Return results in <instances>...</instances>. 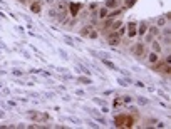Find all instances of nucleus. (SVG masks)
Listing matches in <instances>:
<instances>
[{
    "label": "nucleus",
    "mask_w": 171,
    "mask_h": 129,
    "mask_svg": "<svg viewBox=\"0 0 171 129\" xmlns=\"http://www.w3.org/2000/svg\"><path fill=\"white\" fill-rule=\"evenodd\" d=\"M161 35V29L156 27V25H148V30H146V35H144V42L149 44L153 39H158Z\"/></svg>",
    "instance_id": "nucleus-1"
},
{
    "label": "nucleus",
    "mask_w": 171,
    "mask_h": 129,
    "mask_svg": "<svg viewBox=\"0 0 171 129\" xmlns=\"http://www.w3.org/2000/svg\"><path fill=\"white\" fill-rule=\"evenodd\" d=\"M131 52L134 54L136 57H146V54H148V44L146 42H136L134 45H133V49H131Z\"/></svg>",
    "instance_id": "nucleus-2"
},
{
    "label": "nucleus",
    "mask_w": 171,
    "mask_h": 129,
    "mask_svg": "<svg viewBox=\"0 0 171 129\" xmlns=\"http://www.w3.org/2000/svg\"><path fill=\"white\" fill-rule=\"evenodd\" d=\"M106 39H107V44L112 45V47H116V45H121V42H123V37H119V34H118L116 30L107 32Z\"/></svg>",
    "instance_id": "nucleus-3"
},
{
    "label": "nucleus",
    "mask_w": 171,
    "mask_h": 129,
    "mask_svg": "<svg viewBox=\"0 0 171 129\" xmlns=\"http://www.w3.org/2000/svg\"><path fill=\"white\" fill-rule=\"evenodd\" d=\"M126 35H128V40L137 37V24L136 22H129L126 25Z\"/></svg>",
    "instance_id": "nucleus-4"
},
{
    "label": "nucleus",
    "mask_w": 171,
    "mask_h": 129,
    "mask_svg": "<svg viewBox=\"0 0 171 129\" xmlns=\"http://www.w3.org/2000/svg\"><path fill=\"white\" fill-rule=\"evenodd\" d=\"M29 9H30L32 14H40V12H42V5H40V2H39V0H34V2H30Z\"/></svg>",
    "instance_id": "nucleus-5"
},
{
    "label": "nucleus",
    "mask_w": 171,
    "mask_h": 129,
    "mask_svg": "<svg viewBox=\"0 0 171 129\" xmlns=\"http://www.w3.org/2000/svg\"><path fill=\"white\" fill-rule=\"evenodd\" d=\"M149 44H151V51H153V52L161 54V51H163V44L160 42V40H158V39H153Z\"/></svg>",
    "instance_id": "nucleus-6"
},
{
    "label": "nucleus",
    "mask_w": 171,
    "mask_h": 129,
    "mask_svg": "<svg viewBox=\"0 0 171 129\" xmlns=\"http://www.w3.org/2000/svg\"><path fill=\"white\" fill-rule=\"evenodd\" d=\"M119 5H121V0H106V2H104V7H106L107 10L118 9Z\"/></svg>",
    "instance_id": "nucleus-7"
},
{
    "label": "nucleus",
    "mask_w": 171,
    "mask_h": 129,
    "mask_svg": "<svg viewBox=\"0 0 171 129\" xmlns=\"http://www.w3.org/2000/svg\"><path fill=\"white\" fill-rule=\"evenodd\" d=\"M146 57H148V62H149V65H151V64H154V62H158V60L161 59V57H160V54H158V52H153V51L146 54Z\"/></svg>",
    "instance_id": "nucleus-8"
},
{
    "label": "nucleus",
    "mask_w": 171,
    "mask_h": 129,
    "mask_svg": "<svg viewBox=\"0 0 171 129\" xmlns=\"http://www.w3.org/2000/svg\"><path fill=\"white\" fill-rule=\"evenodd\" d=\"M126 118H128V114H119L118 118H114V124L118 127H123L126 124Z\"/></svg>",
    "instance_id": "nucleus-9"
},
{
    "label": "nucleus",
    "mask_w": 171,
    "mask_h": 129,
    "mask_svg": "<svg viewBox=\"0 0 171 129\" xmlns=\"http://www.w3.org/2000/svg\"><path fill=\"white\" fill-rule=\"evenodd\" d=\"M146 30H148V22H141L139 25H137V35L144 37L146 35Z\"/></svg>",
    "instance_id": "nucleus-10"
},
{
    "label": "nucleus",
    "mask_w": 171,
    "mask_h": 129,
    "mask_svg": "<svg viewBox=\"0 0 171 129\" xmlns=\"http://www.w3.org/2000/svg\"><path fill=\"white\" fill-rule=\"evenodd\" d=\"M107 14H109V10L106 9V7H97V19H106Z\"/></svg>",
    "instance_id": "nucleus-11"
},
{
    "label": "nucleus",
    "mask_w": 171,
    "mask_h": 129,
    "mask_svg": "<svg viewBox=\"0 0 171 129\" xmlns=\"http://www.w3.org/2000/svg\"><path fill=\"white\" fill-rule=\"evenodd\" d=\"M168 19H169V15H164V17H160L156 20V24H154V25L156 27H160V29H163L166 25V24H168Z\"/></svg>",
    "instance_id": "nucleus-12"
},
{
    "label": "nucleus",
    "mask_w": 171,
    "mask_h": 129,
    "mask_svg": "<svg viewBox=\"0 0 171 129\" xmlns=\"http://www.w3.org/2000/svg\"><path fill=\"white\" fill-rule=\"evenodd\" d=\"M92 25H91V24H89V25H84V27H82L81 29V32H79V34H81L82 37H89V34H91V32H92Z\"/></svg>",
    "instance_id": "nucleus-13"
},
{
    "label": "nucleus",
    "mask_w": 171,
    "mask_h": 129,
    "mask_svg": "<svg viewBox=\"0 0 171 129\" xmlns=\"http://www.w3.org/2000/svg\"><path fill=\"white\" fill-rule=\"evenodd\" d=\"M121 14H123V9H121V7H118V9H112V12H109V14H107V17L116 19V17H119Z\"/></svg>",
    "instance_id": "nucleus-14"
},
{
    "label": "nucleus",
    "mask_w": 171,
    "mask_h": 129,
    "mask_svg": "<svg viewBox=\"0 0 171 129\" xmlns=\"http://www.w3.org/2000/svg\"><path fill=\"white\" fill-rule=\"evenodd\" d=\"M79 10H81V3H70V14H72V17H76Z\"/></svg>",
    "instance_id": "nucleus-15"
},
{
    "label": "nucleus",
    "mask_w": 171,
    "mask_h": 129,
    "mask_svg": "<svg viewBox=\"0 0 171 129\" xmlns=\"http://www.w3.org/2000/svg\"><path fill=\"white\" fill-rule=\"evenodd\" d=\"M29 119L32 121H42V114H39V112H29Z\"/></svg>",
    "instance_id": "nucleus-16"
},
{
    "label": "nucleus",
    "mask_w": 171,
    "mask_h": 129,
    "mask_svg": "<svg viewBox=\"0 0 171 129\" xmlns=\"http://www.w3.org/2000/svg\"><path fill=\"white\" fill-rule=\"evenodd\" d=\"M57 10H59V12H65V10H67V3H65V2H59V3H57Z\"/></svg>",
    "instance_id": "nucleus-17"
},
{
    "label": "nucleus",
    "mask_w": 171,
    "mask_h": 129,
    "mask_svg": "<svg viewBox=\"0 0 171 129\" xmlns=\"http://www.w3.org/2000/svg\"><path fill=\"white\" fill-rule=\"evenodd\" d=\"M112 104H114V107H121V106L124 104V99H123V97H116Z\"/></svg>",
    "instance_id": "nucleus-18"
},
{
    "label": "nucleus",
    "mask_w": 171,
    "mask_h": 129,
    "mask_svg": "<svg viewBox=\"0 0 171 129\" xmlns=\"http://www.w3.org/2000/svg\"><path fill=\"white\" fill-rule=\"evenodd\" d=\"M134 2H136V0H124V9H131V7L133 5H134Z\"/></svg>",
    "instance_id": "nucleus-19"
},
{
    "label": "nucleus",
    "mask_w": 171,
    "mask_h": 129,
    "mask_svg": "<svg viewBox=\"0 0 171 129\" xmlns=\"http://www.w3.org/2000/svg\"><path fill=\"white\" fill-rule=\"evenodd\" d=\"M116 32L119 34V37H124V35H126V27H124V25H121V27H119Z\"/></svg>",
    "instance_id": "nucleus-20"
},
{
    "label": "nucleus",
    "mask_w": 171,
    "mask_h": 129,
    "mask_svg": "<svg viewBox=\"0 0 171 129\" xmlns=\"http://www.w3.org/2000/svg\"><path fill=\"white\" fill-rule=\"evenodd\" d=\"M97 37H99V32H97V30H94V29H92V32L89 34V39H97Z\"/></svg>",
    "instance_id": "nucleus-21"
},
{
    "label": "nucleus",
    "mask_w": 171,
    "mask_h": 129,
    "mask_svg": "<svg viewBox=\"0 0 171 129\" xmlns=\"http://www.w3.org/2000/svg\"><path fill=\"white\" fill-rule=\"evenodd\" d=\"M97 3H89V10H97Z\"/></svg>",
    "instance_id": "nucleus-22"
},
{
    "label": "nucleus",
    "mask_w": 171,
    "mask_h": 129,
    "mask_svg": "<svg viewBox=\"0 0 171 129\" xmlns=\"http://www.w3.org/2000/svg\"><path fill=\"white\" fill-rule=\"evenodd\" d=\"M124 104H126V102H131V97H129V96H124Z\"/></svg>",
    "instance_id": "nucleus-23"
},
{
    "label": "nucleus",
    "mask_w": 171,
    "mask_h": 129,
    "mask_svg": "<svg viewBox=\"0 0 171 129\" xmlns=\"http://www.w3.org/2000/svg\"><path fill=\"white\" fill-rule=\"evenodd\" d=\"M17 2H19V3H27L29 0H17Z\"/></svg>",
    "instance_id": "nucleus-24"
}]
</instances>
